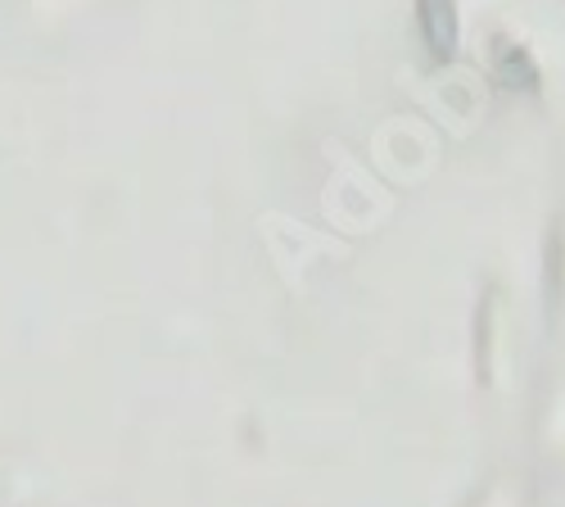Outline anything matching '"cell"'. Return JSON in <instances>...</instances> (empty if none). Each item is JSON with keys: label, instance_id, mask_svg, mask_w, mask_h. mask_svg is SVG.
I'll use <instances>...</instances> for the list:
<instances>
[{"label": "cell", "instance_id": "1", "mask_svg": "<svg viewBox=\"0 0 565 507\" xmlns=\"http://www.w3.org/2000/svg\"><path fill=\"white\" fill-rule=\"evenodd\" d=\"M416 32H420V45L435 64H448L457 55V0H416Z\"/></svg>", "mask_w": 565, "mask_h": 507}, {"label": "cell", "instance_id": "2", "mask_svg": "<svg viewBox=\"0 0 565 507\" xmlns=\"http://www.w3.org/2000/svg\"><path fill=\"white\" fill-rule=\"evenodd\" d=\"M498 77H502V86H511V91H530V86H539V68H534V60L521 51V45H511V41H502L498 45Z\"/></svg>", "mask_w": 565, "mask_h": 507}]
</instances>
